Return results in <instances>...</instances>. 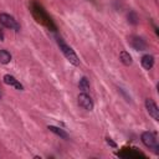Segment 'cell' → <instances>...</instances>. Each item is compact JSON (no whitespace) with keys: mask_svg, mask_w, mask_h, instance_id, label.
<instances>
[{"mask_svg":"<svg viewBox=\"0 0 159 159\" xmlns=\"http://www.w3.org/2000/svg\"><path fill=\"white\" fill-rule=\"evenodd\" d=\"M57 45H58L61 52L63 53V56L66 57V60H67L71 65H73V66H80V58H78V56H77L76 52L72 50V47L68 46V45L63 41V39L57 37Z\"/></svg>","mask_w":159,"mask_h":159,"instance_id":"1","label":"cell"},{"mask_svg":"<svg viewBox=\"0 0 159 159\" xmlns=\"http://www.w3.org/2000/svg\"><path fill=\"white\" fill-rule=\"evenodd\" d=\"M140 140H142V143H143L147 148L158 152V149H159V143H158L157 135H155L153 132H143L142 135H140Z\"/></svg>","mask_w":159,"mask_h":159,"instance_id":"2","label":"cell"},{"mask_svg":"<svg viewBox=\"0 0 159 159\" xmlns=\"http://www.w3.org/2000/svg\"><path fill=\"white\" fill-rule=\"evenodd\" d=\"M0 24L6 27V29H10V30H15V31H19L20 30V24L15 20L14 16L9 15V14H5V12H1L0 14Z\"/></svg>","mask_w":159,"mask_h":159,"instance_id":"3","label":"cell"},{"mask_svg":"<svg viewBox=\"0 0 159 159\" xmlns=\"http://www.w3.org/2000/svg\"><path fill=\"white\" fill-rule=\"evenodd\" d=\"M77 101H78L80 107H82V108L86 109V111H92L93 107H94V103H93L92 98L87 94V92H82V93H80L78 97H77Z\"/></svg>","mask_w":159,"mask_h":159,"instance_id":"4","label":"cell"},{"mask_svg":"<svg viewBox=\"0 0 159 159\" xmlns=\"http://www.w3.org/2000/svg\"><path fill=\"white\" fill-rule=\"evenodd\" d=\"M145 108H147V112L149 113V116L154 120H159V108H158L157 103L152 98H147L145 99Z\"/></svg>","mask_w":159,"mask_h":159,"instance_id":"5","label":"cell"},{"mask_svg":"<svg viewBox=\"0 0 159 159\" xmlns=\"http://www.w3.org/2000/svg\"><path fill=\"white\" fill-rule=\"evenodd\" d=\"M2 81H4V83H5L6 86L14 87V88L17 89V91H24V86H22V83H20V81L16 80L12 75H9V73H7V75H4Z\"/></svg>","mask_w":159,"mask_h":159,"instance_id":"6","label":"cell"},{"mask_svg":"<svg viewBox=\"0 0 159 159\" xmlns=\"http://www.w3.org/2000/svg\"><path fill=\"white\" fill-rule=\"evenodd\" d=\"M129 43H130V46H132L135 51H143V50L147 48L145 41H144L142 37H139V36H130V37H129Z\"/></svg>","mask_w":159,"mask_h":159,"instance_id":"7","label":"cell"},{"mask_svg":"<svg viewBox=\"0 0 159 159\" xmlns=\"http://www.w3.org/2000/svg\"><path fill=\"white\" fill-rule=\"evenodd\" d=\"M140 63H142V66H143L144 70H148V71L152 70L153 66H154V56H153V55H149V53L142 56Z\"/></svg>","mask_w":159,"mask_h":159,"instance_id":"8","label":"cell"},{"mask_svg":"<svg viewBox=\"0 0 159 159\" xmlns=\"http://www.w3.org/2000/svg\"><path fill=\"white\" fill-rule=\"evenodd\" d=\"M119 60H120V62H122L124 66H130V65L133 63V58H132L130 53H129L128 51H125V50L120 51V53H119Z\"/></svg>","mask_w":159,"mask_h":159,"instance_id":"9","label":"cell"},{"mask_svg":"<svg viewBox=\"0 0 159 159\" xmlns=\"http://www.w3.org/2000/svg\"><path fill=\"white\" fill-rule=\"evenodd\" d=\"M47 129H48L50 132H52L53 134L58 135V137L62 138V139H68V134H67L63 129H61V128H58V127H56V125H48Z\"/></svg>","mask_w":159,"mask_h":159,"instance_id":"10","label":"cell"},{"mask_svg":"<svg viewBox=\"0 0 159 159\" xmlns=\"http://www.w3.org/2000/svg\"><path fill=\"white\" fill-rule=\"evenodd\" d=\"M11 61V53L7 50H0V63L2 65H7Z\"/></svg>","mask_w":159,"mask_h":159,"instance_id":"11","label":"cell"},{"mask_svg":"<svg viewBox=\"0 0 159 159\" xmlns=\"http://www.w3.org/2000/svg\"><path fill=\"white\" fill-rule=\"evenodd\" d=\"M78 88L82 91V92H88L89 88H91V84H89V81L87 77H82L78 82Z\"/></svg>","mask_w":159,"mask_h":159,"instance_id":"12","label":"cell"},{"mask_svg":"<svg viewBox=\"0 0 159 159\" xmlns=\"http://www.w3.org/2000/svg\"><path fill=\"white\" fill-rule=\"evenodd\" d=\"M106 140H107V143H108L109 145H112L113 148H116V147H117V144H116V143H114V142H113L111 138H106Z\"/></svg>","mask_w":159,"mask_h":159,"instance_id":"13","label":"cell"},{"mask_svg":"<svg viewBox=\"0 0 159 159\" xmlns=\"http://www.w3.org/2000/svg\"><path fill=\"white\" fill-rule=\"evenodd\" d=\"M0 98H1V92H0Z\"/></svg>","mask_w":159,"mask_h":159,"instance_id":"14","label":"cell"}]
</instances>
